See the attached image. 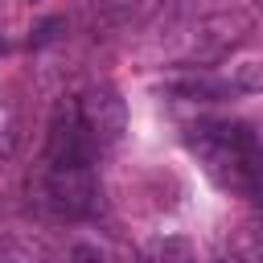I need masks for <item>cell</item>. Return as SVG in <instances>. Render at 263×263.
I'll return each instance as SVG.
<instances>
[{
  "instance_id": "1",
  "label": "cell",
  "mask_w": 263,
  "mask_h": 263,
  "mask_svg": "<svg viewBox=\"0 0 263 263\" xmlns=\"http://www.w3.org/2000/svg\"><path fill=\"white\" fill-rule=\"evenodd\" d=\"M189 148L222 189H234V193L263 189V144L247 123H230V119L193 123Z\"/></svg>"
},
{
  "instance_id": "2",
  "label": "cell",
  "mask_w": 263,
  "mask_h": 263,
  "mask_svg": "<svg viewBox=\"0 0 263 263\" xmlns=\"http://www.w3.org/2000/svg\"><path fill=\"white\" fill-rule=\"evenodd\" d=\"M37 193H41V205H49L58 218H86L99 210V181H95L90 164L45 160Z\"/></svg>"
},
{
  "instance_id": "3",
  "label": "cell",
  "mask_w": 263,
  "mask_h": 263,
  "mask_svg": "<svg viewBox=\"0 0 263 263\" xmlns=\"http://www.w3.org/2000/svg\"><path fill=\"white\" fill-rule=\"evenodd\" d=\"M78 115H82V123H86V132H90L95 144H115L123 136V127H127V107H123V99H119L115 86H90V90H82Z\"/></svg>"
},
{
  "instance_id": "4",
  "label": "cell",
  "mask_w": 263,
  "mask_h": 263,
  "mask_svg": "<svg viewBox=\"0 0 263 263\" xmlns=\"http://www.w3.org/2000/svg\"><path fill=\"white\" fill-rule=\"evenodd\" d=\"M181 99H201V103H214V99H230V95H238L242 86L238 82H226V78H185V82H177L173 86Z\"/></svg>"
},
{
  "instance_id": "5",
  "label": "cell",
  "mask_w": 263,
  "mask_h": 263,
  "mask_svg": "<svg viewBox=\"0 0 263 263\" xmlns=\"http://www.w3.org/2000/svg\"><path fill=\"white\" fill-rule=\"evenodd\" d=\"M148 255H189V247L185 242H152Z\"/></svg>"
},
{
  "instance_id": "6",
  "label": "cell",
  "mask_w": 263,
  "mask_h": 263,
  "mask_svg": "<svg viewBox=\"0 0 263 263\" xmlns=\"http://www.w3.org/2000/svg\"><path fill=\"white\" fill-rule=\"evenodd\" d=\"M255 4H263V0H255Z\"/></svg>"
}]
</instances>
